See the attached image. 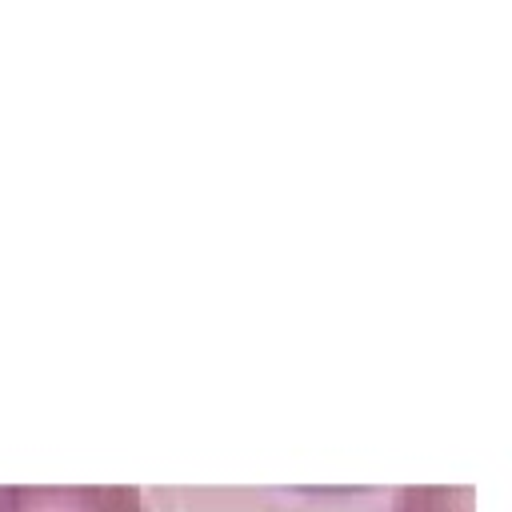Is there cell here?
I'll return each mask as SVG.
<instances>
[{"instance_id":"obj_1","label":"cell","mask_w":512,"mask_h":512,"mask_svg":"<svg viewBox=\"0 0 512 512\" xmlns=\"http://www.w3.org/2000/svg\"><path fill=\"white\" fill-rule=\"evenodd\" d=\"M0 512H144L132 484H0Z\"/></svg>"}]
</instances>
